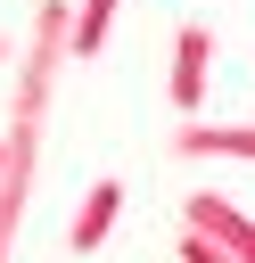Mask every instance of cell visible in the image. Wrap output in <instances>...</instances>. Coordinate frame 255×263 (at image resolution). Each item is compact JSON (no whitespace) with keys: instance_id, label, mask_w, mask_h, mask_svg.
I'll return each instance as SVG.
<instances>
[{"instance_id":"1","label":"cell","mask_w":255,"mask_h":263,"mask_svg":"<svg viewBox=\"0 0 255 263\" xmlns=\"http://www.w3.org/2000/svg\"><path fill=\"white\" fill-rule=\"evenodd\" d=\"M115 205H123V189H115V181H99V189L82 197V214H74V255H90V247L115 230Z\"/></svg>"},{"instance_id":"3","label":"cell","mask_w":255,"mask_h":263,"mask_svg":"<svg viewBox=\"0 0 255 263\" xmlns=\"http://www.w3.org/2000/svg\"><path fill=\"white\" fill-rule=\"evenodd\" d=\"M107 16H115V0H82V16H74V33H66V49H74V58H90V49L107 41Z\"/></svg>"},{"instance_id":"4","label":"cell","mask_w":255,"mask_h":263,"mask_svg":"<svg viewBox=\"0 0 255 263\" xmlns=\"http://www.w3.org/2000/svg\"><path fill=\"white\" fill-rule=\"evenodd\" d=\"M0 148H8V140H0Z\"/></svg>"},{"instance_id":"2","label":"cell","mask_w":255,"mask_h":263,"mask_svg":"<svg viewBox=\"0 0 255 263\" xmlns=\"http://www.w3.org/2000/svg\"><path fill=\"white\" fill-rule=\"evenodd\" d=\"M206 58H214V41H206L197 25H181V66H173V99H181V107H197V90H206Z\"/></svg>"}]
</instances>
